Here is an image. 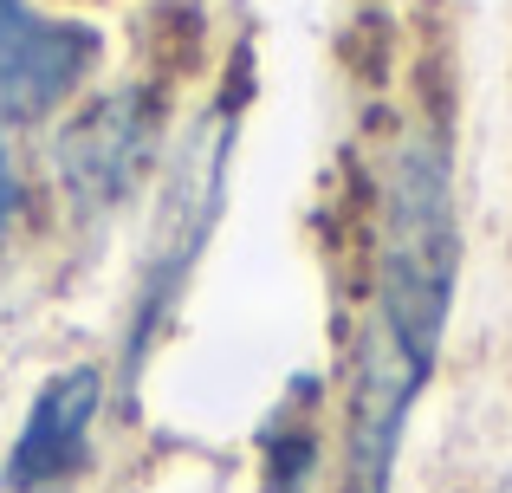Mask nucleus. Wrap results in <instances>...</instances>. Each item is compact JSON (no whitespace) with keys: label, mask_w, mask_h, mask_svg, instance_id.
<instances>
[{"label":"nucleus","mask_w":512,"mask_h":493,"mask_svg":"<svg viewBox=\"0 0 512 493\" xmlns=\"http://www.w3.org/2000/svg\"><path fill=\"white\" fill-rule=\"evenodd\" d=\"M98 59V33L65 20H39L20 0H0V111L39 117L78 85Z\"/></svg>","instance_id":"obj_3"},{"label":"nucleus","mask_w":512,"mask_h":493,"mask_svg":"<svg viewBox=\"0 0 512 493\" xmlns=\"http://www.w3.org/2000/svg\"><path fill=\"white\" fill-rule=\"evenodd\" d=\"M104 403V370L98 364H78L65 377H52L39 390L33 416H26L20 442L7 455V487L13 493H39L52 481L85 468V448H91V416Z\"/></svg>","instance_id":"obj_4"},{"label":"nucleus","mask_w":512,"mask_h":493,"mask_svg":"<svg viewBox=\"0 0 512 493\" xmlns=\"http://www.w3.org/2000/svg\"><path fill=\"white\" fill-rule=\"evenodd\" d=\"M422 377H428V364H415L370 318V331L357 344V383H350V493H389L402 416H409Z\"/></svg>","instance_id":"obj_2"},{"label":"nucleus","mask_w":512,"mask_h":493,"mask_svg":"<svg viewBox=\"0 0 512 493\" xmlns=\"http://www.w3.org/2000/svg\"><path fill=\"white\" fill-rule=\"evenodd\" d=\"M13 202H20V189H13V163H7V143H0V228H7Z\"/></svg>","instance_id":"obj_6"},{"label":"nucleus","mask_w":512,"mask_h":493,"mask_svg":"<svg viewBox=\"0 0 512 493\" xmlns=\"http://www.w3.org/2000/svg\"><path fill=\"white\" fill-rule=\"evenodd\" d=\"M143 163V117H137V98H111L98 104L91 117H78L72 130L59 137V176L72 189V202L85 215L111 208L117 195L130 189Z\"/></svg>","instance_id":"obj_5"},{"label":"nucleus","mask_w":512,"mask_h":493,"mask_svg":"<svg viewBox=\"0 0 512 493\" xmlns=\"http://www.w3.org/2000/svg\"><path fill=\"white\" fill-rule=\"evenodd\" d=\"M454 189L435 143H402L389 169V215H383V286H376V325L415 357L435 364L441 325L454 299Z\"/></svg>","instance_id":"obj_1"}]
</instances>
